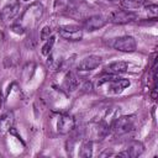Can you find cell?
Segmentation results:
<instances>
[{"label": "cell", "mask_w": 158, "mask_h": 158, "mask_svg": "<svg viewBox=\"0 0 158 158\" xmlns=\"http://www.w3.org/2000/svg\"><path fill=\"white\" fill-rule=\"evenodd\" d=\"M98 85H106V89H107L106 93L116 95V94H120L127 86H130V80L123 79V78H117V77L110 74L107 77L101 78L99 80Z\"/></svg>", "instance_id": "cell-1"}, {"label": "cell", "mask_w": 158, "mask_h": 158, "mask_svg": "<svg viewBox=\"0 0 158 158\" xmlns=\"http://www.w3.org/2000/svg\"><path fill=\"white\" fill-rule=\"evenodd\" d=\"M42 14H43V6L38 2H35L30 7L26 9V11L23 12V15L21 17L20 23L25 28H27L28 26H35L37 23V21L41 19Z\"/></svg>", "instance_id": "cell-2"}, {"label": "cell", "mask_w": 158, "mask_h": 158, "mask_svg": "<svg viewBox=\"0 0 158 158\" xmlns=\"http://www.w3.org/2000/svg\"><path fill=\"white\" fill-rule=\"evenodd\" d=\"M135 127V122H133V118L131 116H121V117H117L111 128L114 130L115 135L117 136H122V135H126L128 132H131Z\"/></svg>", "instance_id": "cell-3"}, {"label": "cell", "mask_w": 158, "mask_h": 158, "mask_svg": "<svg viewBox=\"0 0 158 158\" xmlns=\"http://www.w3.org/2000/svg\"><path fill=\"white\" fill-rule=\"evenodd\" d=\"M59 36L67 41H80L83 38V30L77 25H64L58 28Z\"/></svg>", "instance_id": "cell-4"}, {"label": "cell", "mask_w": 158, "mask_h": 158, "mask_svg": "<svg viewBox=\"0 0 158 158\" xmlns=\"http://www.w3.org/2000/svg\"><path fill=\"white\" fill-rule=\"evenodd\" d=\"M112 47L120 52H133L137 48V43L132 36H121L115 38Z\"/></svg>", "instance_id": "cell-5"}, {"label": "cell", "mask_w": 158, "mask_h": 158, "mask_svg": "<svg viewBox=\"0 0 158 158\" xmlns=\"http://www.w3.org/2000/svg\"><path fill=\"white\" fill-rule=\"evenodd\" d=\"M136 19V15L130 11V10H116L114 12H111L109 20L110 22L115 23V25H125V23H130Z\"/></svg>", "instance_id": "cell-6"}, {"label": "cell", "mask_w": 158, "mask_h": 158, "mask_svg": "<svg viewBox=\"0 0 158 158\" xmlns=\"http://www.w3.org/2000/svg\"><path fill=\"white\" fill-rule=\"evenodd\" d=\"M75 127V120L73 116L63 114L59 115L57 118V131L60 135H67L69 132H72Z\"/></svg>", "instance_id": "cell-7"}, {"label": "cell", "mask_w": 158, "mask_h": 158, "mask_svg": "<svg viewBox=\"0 0 158 158\" xmlns=\"http://www.w3.org/2000/svg\"><path fill=\"white\" fill-rule=\"evenodd\" d=\"M101 60L102 59L99 56H95V54L88 56V57L83 58L79 62L78 70H80V72H90V70H94V69H96L101 64Z\"/></svg>", "instance_id": "cell-8"}, {"label": "cell", "mask_w": 158, "mask_h": 158, "mask_svg": "<svg viewBox=\"0 0 158 158\" xmlns=\"http://www.w3.org/2000/svg\"><path fill=\"white\" fill-rule=\"evenodd\" d=\"M106 22H107V20L104 16H101V15H93V16H89L88 19L84 20L83 26H84V28L86 31H96V30L104 27L106 25Z\"/></svg>", "instance_id": "cell-9"}, {"label": "cell", "mask_w": 158, "mask_h": 158, "mask_svg": "<svg viewBox=\"0 0 158 158\" xmlns=\"http://www.w3.org/2000/svg\"><path fill=\"white\" fill-rule=\"evenodd\" d=\"M20 10V4L16 0H10L1 10V17L4 21H10L14 20Z\"/></svg>", "instance_id": "cell-10"}, {"label": "cell", "mask_w": 158, "mask_h": 158, "mask_svg": "<svg viewBox=\"0 0 158 158\" xmlns=\"http://www.w3.org/2000/svg\"><path fill=\"white\" fill-rule=\"evenodd\" d=\"M143 149H144V147H143L142 142H139V141H132V142L127 146V149H126L125 152L120 153L118 157L136 158V157H138V156H141V154L143 153Z\"/></svg>", "instance_id": "cell-11"}, {"label": "cell", "mask_w": 158, "mask_h": 158, "mask_svg": "<svg viewBox=\"0 0 158 158\" xmlns=\"http://www.w3.org/2000/svg\"><path fill=\"white\" fill-rule=\"evenodd\" d=\"M127 67L128 64L126 62H122V60H116V62H111L110 64H107L104 69L105 73L107 74H112V75H116V74H120V73H125L127 70Z\"/></svg>", "instance_id": "cell-12"}, {"label": "cell", "mask_w": 158, "mask_h": 158, "mask_svg": "<svg viewBox=\"0 0 158 158\" xmlns=\"http://www.w3.org/2000/svg\"><path fill=\"white\" fill-rule=\"evenodd\" d=\"M14 121H15V117H14V114L11 111L4 114L0 117V132L4 133V132H7L9 130H11Z\"/></svg>", "instance_id": "cell-13"}, {"label": "cell", "mask_w": 158, "mask_h": 158, "mask_svg": "<svg viewBox=\"0 0 158 158\" xmlns=\"http://www.w3.org/2000/svg\"><path fill=\"white\" fill-rule=\"evenodd\" d=\"M79 85V81H78V78L73 74V73H68L65 75V79H64V88L68 90V91H74Z\"/></svg>", "instance_id": "cell-14"}, {"label": "cell", "mask_w": 158, "mask_h": 158, "mask_svg": "<svg viewBox=\"0 0 158 158\" xmlns=\"http://www.w3.org/2000/svg\"><path fill=\"white\" fill-rule=\"evenodd\" d=\"M146 0H120L121 2V6L125 7L126 10H136V9H139L141 6H143Z\"/></svg>", "instance_id": "cell-15"}, {"label": "cell", "mask_w": 158, "mask_h": 158, "mask_svg": "<svg viewBox=\"0 0 158 158\" xmlns=\"http://www.w3.org/2000/svg\"><path fill=\"white\" fill-rule=\"evenodd\" d=\"M79 156L83 158H88L93 156V143L91 142H84L80 146V151H79Z\"/></svg>", "instance_id": "cell-16"}, {"label": "cell", "mask_w": 158, "mask_h": 158, "mask_svg": "<svg viewBox=\"0 0 158 158\" xmlns=\"http://www.w3.org/2000/svg\"><path fill=\"white\" fill-rule=\"evenodd\" d=\"M53 44H54V37H53V36H51V37L47 40L46 44L42 47V54H44V56H48V54L51 53L52 48H53Z\"/></svg>", "instance_id": "cell-17"}, {"label": "cell", "mask_w": 158, "mask_h": 158, "mask_svg": "<svg viewBox=\"0 0 158 158\" xmlns=\"http://www.w3.org/2000/svg\"><path fill=\"white\" fill-rule=\"evenodd\" d=\"M51 36H52V28H51V27H48V26L43 27V28H42V31H41V35H40L41 40H42V41H47Z\"/></svg>", "instance_id": "cell-18"}, {"label": "cell", "mask_w": 158, "mask_h": 158, "mask_svg": "<svg viewBox=\"0 0 158 158\" xmlns=\"http://www.w3.org/2000/svg\"><path fill=\"white\" fill-rule=\"evenodd\" d=\"M147 12H148V16L152 17V20H156V17H157V12H158V6H157L156 4L149 5V6L147 7Z\"/></svg>", "instance_id": "cell-19"}, {"label": "cell", "mask_w": 158, "mask_h": 158, "mask_svg": "<svg viewBox=\"0 0 158 158\" xmlns=\"http://www.w3.org/2000/svg\"><path fill=\"white\" fill-rule=\"evenodd\" d=\"M11 28H12V31H14L15 33H19V35H22V33L25 32V30H26V28H25L20 22H19V23H16V25H12V27H11Z\"/></svg>", "instance_id": "cell-20"}, {"label": "cell", "mask_w": 158, "mask_h": 158, "mask_svg": "<svg viewBox=\"0 0 158 158\" xmlns=\"http://www.w3.org/2000/svg\"><path fill=\"white\" fill-rule=\"evenodd\" d=\"M69 1H72V2H74V4H80V2H84L85 0H69Z\"/></svg>", "instance_id": "cell-21"}, {"label": "cell", "mask_w": 158, "mask_h": 158, "mask_svg": "<svg viewBox=\"0 0 158 158\" xmlns=\"http://www.w3.org/2000/svg\"><path fill=\"white\" fill-rule=\"evenodd\" d=\"M22 1H30V0H22Z\"/></svg>", "instance_id": "cell-22"}, {"label": "cell", "mask_w": 158, "mask_h": 158, "mask_svg": "<svg viewBox=\"0 0 158 158\" xmlns=\"http://www.w3.org/2000/svg\"><path fill=\"white\" fill-rule=\"evenodd\" d=\"M109 1H116V0H109Z\"/></svg>", "instance_id": "cell-23"}]
</instances>
